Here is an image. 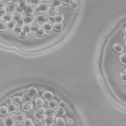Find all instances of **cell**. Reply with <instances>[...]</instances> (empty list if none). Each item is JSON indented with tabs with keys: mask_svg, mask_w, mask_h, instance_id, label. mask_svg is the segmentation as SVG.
I'll return each mask as SVG.
<instances>
[{
	"mask_svg": "<svg viewBox=\"0 0 126 126\" xmlns=\"http://www.w3.org/2000/svg\"><path fill=\"white\" fill-rule=\"evenodd\" d=\"M36 10L34 5L28 3L23 9V11L25 15H33Z\"/></svg>",
	"mask_w": 126,
	"mask_h": 126,
	"instance_id": "cell-1",
	"label": "cell"
},
{
	"mask_svg": "<svg viewBox=\"0 0 126 126\" xmlns=\"http://www.w3.org/2000/svg\"><path fill=\"white\" fill-rule=\"evenodd\" d=\"M47 16L50 18L55 17L59 13V9L55 6H50L47 11Z\"/></svg>",
	"mask_w": 126,
	"mask_h": 126,
	"instance_id": "cell-2",
	"label": "cell"
},
{
	"mask_svg": "<svg viewBox=\"0 0 126 126\" xmlns=\"http://www.w3.org/2000/svg\"><path fill=\"white\" fill-rule=\"evenodd\" d=\"M32 106L33 104L32 102L28 100H25L22 102L20 108L22 111L27 112L30 111L32 109Z\"/></svg>",
	"mask_w": 126,
	"mask_h": 126,
	"instance_id": "cell-3",
	"label": "cell"
},
{
	"mask_svg": "<svg viewBox=\"0 0 126 126\" xmlns=\"http://www.w3.org/2000/svg\"><path fill=\"white\" fill-rule=\"evenodd\" d=\"M3 123L5 126H14L16 124V120L11 116H7L4 118Z\"/></svg>",
	"mask_w": 126,
	"mask_h": 126,
	"instance_id": "cell-4",
	"label": "cell"
},
{
	"mask_svg": "<svg viewBox=\"0 0 126 126\" xmlns=\"http://www.w3.org/2000/svg\"><path fill=\"white\" fill-rule=\"evenodd\" d=\"M46 109L43 106L37 109V110L34 112V116L35 118L38 119L44 117L46 115Z\"/></svg>",
	"mask_w": 126,
	"mask_h": 126,
	"instance_id": "cell-5",
	"label": "cell"
},
{
	"mask_svg": "<svg viewBox=\"0 0 126 126\" xmlns=\"http://www.w3.org/2000/svg\"><path fill=\"white\" fill-rule=\"evenodd\" d=\"M49 3L48 2H42L38 4L36 7V9L41 12H45L49 7Z\"/></svg>",
	"mask_w": 126,
	"mask_h": 126,
	"instance_id": "cell-6",
	"label": "cell"
},
{
	"mask_svg": "<svg viewBox=\"0 0 126 126\" xmlns=\"http://www.w3.org/2000/svg\"><path fill=\"white\" fill-rule=\"evenodd\" d=\"M5 9L7 11L10 12H15L17 9V4L15 2H11L8 3L7 5H6Z\"/></svg>",
	"mask_w": 126,
	"mask_h": 126,
	"instance_id": "cell-7",
	"label": "cell"
},
{
	"mask_svg": "<svg viewBox=\"0 0 126 126\" xmlns=\"http://www.w3.org/2000/svg\"><path fill=\"white\" fill-rule=\"evenodd\" d=\"M43 98L47 101H50V100L52 99L54 97V94L49 91H45L43 92V93L42 94Z\"/></svg>",
	"mask_w": 126,
	"mask_h": 126,
	"instance_id": "cell-8",
	"label": "cell"
},
{
	"mask_svg": "<svg viewBox=\"0 0 126 126\" xmlns=\"http://www.w3.org/2000/svg\"><path fill=\"white\" fill-rule=\"evenodd\" d=\"M28 94H29V95L31 96L32 98L33 99L38 94V92L37 89L34 87V86H31L30 87L28 90L27 91Z\"/></svg>",
	"mask_w": 126,
	"mask_h": 126,
	"instance_id": "cell-9",
	"label": "cell"
},
{
	"mask_svg": "<svg viewBox=\"0 0 126 126\" xmlns=\"http://www.w3.org/2000/svg\"><path fill=\"white\" fill-rule=\"evenodd\" d=\"M113 50L118 54H121L124 51V46L122 44L119 42L115 43L113 45Z\"/></svg>",
	"mask_w": 126,
	"mask_h": 126,
	"instance_id": "cell-10",
	"label": "cell"
},
{
	"mask_svg": "<svg viewBox=\"0 0 126 126\" xmlns=\"http://www.w3.org/2000/svg\"><path fill=\"white\" fill-rule=\"evenodd\" d=\"M36 19L39 23H43L48 21V17L47 15L44 13H39L36 16Z\"/></svg>",
	"mask_w": 126,
	"mask_h": 126,
	"instance_id": "cell-11",
	"label": "cell"
},
{
	"mask_svg": "<svg viewBox=\"0 0 126 126\" xmlns=\"http://www.w3.org/2000/svg\"><path fill=\"white\" fill-rule=\"evenodd\" d=\"M34 125L35 126H47V123L45 120V117L38 118L35 120Z\"/></svg>",
	"mask_w": 126,
	"mask_h": 126,
	"instance_id": "cell-12",
	"label": "cell"
},
{
	"mask_svg": "<svg viewBox=\"0 0 126 126\" xmlns=\"http://www.w3.org/2000/svg\"><path fill=\"white\" fill-rule=\"evenodd\" d=\"M44 102L43 99L40 97H37L34 99V104H35V107L38 109L39 108H41L43 106Z\"/></svg>",
	"mask_w": 126,
	"mask_h": 126,
	"instance_id": "cell-13",
	"label": "cell"
},
{
	"mask_svg": "<svg viewBox=\"0 0 126 126\" xmlns=\"http://www.w3.org/2000/svg\"><path fill=\"white\" fill-rule=\"evenodd\" d=\"M42 26L47 32H51L53 29V24L49 21H47L43 23Z\"/></svg>",
	"mask_w": 126,
	"mask_h": 126,
	"instance_id": "cell-14",
	"label": "cell"
},
{
	"mask_svg": "<svg viewBox=\"0 0 126 126\" xmlns=\"http://www.w3.org/2000/svg\"><path fill=\"white\" fill-rule=\"evenodd\" d=\"M53 29L57 32L61 31L63 28V22H55L53 23Z\"/></svg>",
	"mask_w": 126,
	"mask_h": 126,
	"instance_id": "cell-15",
	"label": "cell"
},
{
	"mask_svg": "<svg viewBox=\"0 0 126 126\" xmlns=\"http://www.w3.org/2000/svg\"><path fill=\"white\" fill-rule=\"evenodd\" d=\"M17 3V8L20 11L23 10L25 6L28 4L27 0H19Z\"/></svg>",
	"mask_w": 126,
	"mask_h": 126,
	"instance_id": "cell-16",
	"label": "cell"
},
{
	"mask_svg": "<svg viewBox=\"0 0 126 126\" xmlns=\"http://www.w3.org/2000/svg\"><path fill=\"white\" fill-rule=\"evenodd\" d=\"M35 17L33 15H25L24 17L25 23L26 24L32 23L35 20Z\"/></svg>",
	"mask_w": 126,
	"mask_h": 126,
	"instance_id": "cell-17",
	"label": "cell"
},
{
	"mask_svg": "<svg viewBox=\"0 0 126 126\" xmlns=\"http://www.w3.org/2000/svg\"><path fill=\"white\" fill-rule=\"evenodd\" d=\"M16 119L19 123H22L26 119V115L23 113H18L16 115Z\"/></svg>",
	"mask_w": 126,
	"mask_h": 126,
	"instance_id": "cell-18",
	"label": "cell"
},
{
	"mask_svg": "<svg viewBox=\"0 0 126 126\" xmlns=\"http://www.w3.org/2000/svg\"><path fill=\"white\" fill-rule=\"evenodd\" d=\"M9 113V110L8 107L4 105L1 106L0 107V115L2 116H4Z\"/></svg>",
	"mask_w": 126,
	"mask_h": 126,
	"instance_id": "cell-19",
	"label": "cell"
},
{
	"mask_svg": "<svg viewBox=\"0 0 126 126\" xmlns=\"http://www.w3.org/2000/svg\"><path fill=\"white\" fill-rule=\"evenodd\" d=\"M3 19L6 22H10L13 19V15L10 12H6L3 16Z\"/></svg>",
	"mask_w": 126,
	"mask_h": 126,
	"instance_id": "cell-20",
	"label": "cell"
},
{
	"mask_svg": "<svg viewBox=\"0 0 126 126\" xmlns=\"http://www.w3.org/2000/svg\"><path fill=\"white\" fill-rule=\"evenodd\" d=\"M56 124L58 126H65V122L64 119L61 117H59L56 118Z\"/></svg>",
	"mask_w": 126,
	"mask_h": 126,
	"instance_id": "cell-21",
	"label": "cell"
},
{
	"mask_svg": "<svg viewBox=\"0 0 126 126\" xmlns=\"http://www.w3.org/2000/svg\"><path fill=\"white\" fill-rule=\"evenodd\" d=\"M58 104V102L57 101V100L55 99H52L51 100H50V101H49L48 105V106L52 108L55 109L56 108Z\"/></svg>",
	"mask_w": 126,
	"mask_h": 126,
	"instance_id": "cell-22",
	"label": "cell"
},
{
	"mask_svg": "<svg viewBox=\"0 0 126 126\" xmlns=\"http://www.w3.org/2000/svg\"><path fill=\"white\" fill-rule=\"evenodd\" d=\"M7 24L4 20H0V32L4 31L8 29Z\"/></svg>",
	"mask_w": 126,
	"mask_h": 126,
	"instance_id": "cell-23",
	"label": "cell"
},
{
	"mask_svg": "<svg viewBox=\"0 0 126 126\" xmlns=\"http://www.w3.org/2000/svg\"><path fill=\"white\" fill-rule=\"evenodd\" d=\"M56 118V116L55 115H53L51 116H46L45 117V120L46 121L47 123V125H51V124L53 123L55 119Z\"/></svg>",
	"mask_w": 126,
	"mask_h": 126,
	"instance_id": "cell-24",
	"label": "cell"
},
{
	"mask_svg": "<svg viewBox=\"0 0 126 126\" xmlns=\"http://www.w3.org/2000/svg\"><path fill=\"white\" fill-rule=\"evenodd\" d=\"M69 6L73 9H75L77 8L79 6V2L77 0H71L69 3Z\"/></svg>",
	"mask_w": 126,
	"mask_h": 126,
	"instance_id": "cell-25",
	"label": "cell"
},
{
	"mask_svg": "<svg viewBox=\"0 0 126 126\" xmlns=\"http://www.w3.org/2000/svg\"><path fill=\"white\" fill-rule=\"evenodd\" d=\"M45 33H46L45 30L44 29L43 27H40L38 30L35 32V33L37 36H39L44 35L45 34Z\"/></svg>",
	"mask_w": 126,
	"mask_h": 126,
	"instance_id": "cell-26",
	"label": "cell"
},
{
	"mask_svg": "<svg viewBox=\"0 0 126 126\" xmlns=\"http://www.w3.org/2000/svg\"><path fill=\"white\" fill-rule=\"evenodd\" d=\"M64 20V16L61 13H58L55 17V20L57 22H62Z\"/></svg>",
	"mask_w": 126,
	"mask_h": 126,
	"instance_id": "cell-27",
	"label": "cell"
},
{
	"mask_svg": "<svg viewBox=\"0 0 126 126\" xmlns=\"http://www.w3.org/2000/svg\"><path fill=\"white\" fill-rule=\"evenodd\" d=\"M22 98L25 100H28V101H31V102H32V101L33 100V98L31 97V96L29 95V94H28L27 91L24 92L23 94Z\"/></svg>",
	"mask_w": 126,
	"mask_h": 126,
	"instance_id": "cell-28",
	"label": "cell"
},
{
	"mask_svg": "<svg viewBox=\"0 0 126 126\" xmlns=\"http://www.w3.org/2000/svg\"><path fill=\"white\" fill-rule=\"evenodd\" d=\"M56 113L57 115L59 116H62L65 114V109L63 108H61L60 107H58L57 109L56 110Z\"/></svg>",
	"mask_w": 126,
	"mask_h": 126,
	"instance_id": "cell-29",
	"label": "cell"
},
{
	"mask_svg": "<svg viewBox=\"0 0 126 126\" xmlns=\"http://www.w3.org/2000/svg\"><path fill=\"white\" fill-rule=\"evenodd\" d=\"M22 30L25 31L28 33H30L31 30V25L30 24H25L22 26Z\"/></svg>",
	"mask_w": 126,
	"mask_h": 126,
	"instance_id": "cell-30",
	"label": "cell"
},
{
	"mask_svg": "<svg viewBox=\"0 0 126 126\" xmlns=\"http://www.w3.org/2000/svg\"><path fill=\"white\" fill-rule=\"evenodd\" d=\"M13 99L14 102L17 105H19V104L22 103L23 101V98L18 95L14 96V97L13 98Z\"/></svg>",
	"mask_w": 126,
	"mask_h": 126,
	"instance_id": "cell-31",
	"label": "cell"
},
{
	"mask_svg": "<svg viewBox=\"0 0 126 126\" xmlns=\"http://www.w3.org/2000/svg\"><path fill=\"white\" fill-rule=\"evenodd\" d=\"M56 110L53 108H48L46 110V115L45 116H51V115H54L56 113Z\"/></svg>",
	"mask_w": 126,
	"mask_h": 126,
	"instance_id": "cell-32",
	"label": "cell"
},
{
	"mask_svg": "<svg viewBox=\"0 0 126 126\" xmlns=\"http://www.w3.org/2000/svg\"><path fill=\"white\" fill-rule=\"evenodd\" d=\"M119 60L123 64H126V53H122L119 56Z\"/></svg>",
	"mask_w": 126,
	"mask_h": 126,
	"instance_id": "cell-33",
	"label": "cell"
},
{
	"mask_svg": "<svg viewBox=\"0 0 126 126\" xmlns=\"http://www.w3.org/2000/svg\"><path fill=\"white\" fill-rule=\"evenodd\" d=\"M8 110L9 111H10V112H12V113H15L17 111V106L15 104H12L10 105H9L8 106Z\"/></svg>",
	"mask_w": 126,
	"mask_h": 126,
	"instance_id": "cell-34",
	"label": "cell"
},
{
	"mask_svg": "<svg viewBox=\"0 0 126 126\" xmlns=\"http://www.w3.org/2000/svg\"><path fill=\"white\" fill-rule=\"evenodd\" d=\"M52 2L54 6H55L57 7H60L63 4L62 0H52Z\"/></svg>",
	"mask_w": 126,
	"mask_h": 126,
	"instance_id": "cell-35",
	"label": "cell"
},
{
	"mask_svg": "<svg viewBox=\"0 0 126 126\" xmlns=\"http://www.w3.org/2000/svg\"><path fill=\"white\" fill-rule=\"evenodd\" d=\"M27 2L29 4H32L33 5H37L41 2L43 0H27Z\"/></svg>",
	"mask_w": 126,
	"mask_h": 126,
	"instance_id": "cell-36",
	"label": "cell"
},
{
	"mask_svg": "<svg viewBox=\"0 0 126 126\" xmlns=\"http://www.w3.org/2000/svg\"><path fill=\"white\" fill-rule=\"evenodd\" d=\"M24 122V126H29V125L33 124L32 119L30 118V117H28V118L25 119Z\"/></svg>",
	"mask_w": 126,
	"mask_h": 126,
	"instance_id": "cell-37",
	"label": "cell"
},
{
	"mask_svg": "<svg viewBox=\"0 0 126 126\" xmlns=\"http://www.w3.org/2000/svg\"><path fill=\"white\" fill-rule=\"evenodd\" d=\"M120 77L123 81L126 82V69L120 73Z\"/></svg>",
	"mask_w": 126,
	"mask_h": 126,
	"instance_id": "cell-38",
	"label": "cell"
},
{
	"mask_svg": "<svg viewBox=\"0 0 126 126\" xmlns=\"http://www.w3.org/2000/svg\"><path fill=\"white\" fill-rule=\"evenodd\" d=\"M23 17L22 14L20 12H17L13 15V19L15 21H17L20 18Z\"/></svg>",
	"mask_w": 126,
	"mask_h": 126,
	"instance_id": "cell-39",
	"label": "cell"
},
{
	"mask_svg": "<svg viewBox=\"0 0 126 126\" xmlns=\"http://www.w3.org/2000/svg\"><path fill=\"white\" fill-rule=\"evenodd\" d=\"M39 25L37 24H32L31 25V30L32 32H35L39 28Z\"/></svg>",
	"mask_w": 126,
	"mask_h": 126,
	"instance_id": "cell-40",
	"label": "cell"
},
{
	"mask_svg": "<svg viewBox=\"0 0 126 126\" xmlns=\"http://www.w3.org/2000/svg\"><path fill=\"white\" fill-rule=\"evenodd\" d=\"M65 120L67 124L70 126H72L74 123V120L72 118L68 116H66L65 117Z\"/></svg>",
	"mask_w": 126,
	"mask_h": 126,
	"instance_id": "cell-41",
	"label": "cell"
},
{
	"mask_svg": "<svg viewBox=\"0 0 126 126\" xmlns=\"http://www.w3.org/2000/svg\"><path fill=\"white\" fill-rule=\"evenodd\" d=\"M13 30L15 32L17 33H19L22 31V26H19V25L16 26L13 29Z\"/></svg>",
	"mask_w": 126,
	"mask_h": 126,
	"instance_id": "cell-42",
	"label": "cell"
},
{
	"mask_svg": "<svg viewBox=\"0 0 126 126\" xmlns=\"http://www.w3.org/2000/svg\"><path fill=\"white\" fill-rule=\"evenodd\" d=\"M7 25H8V28L9 29H13L14 27L16 26V23L14 21H11L8 23Z\"/></svg>",
	"mask_w": 126,
	"mask_h": 126,
	"instance_id": "cell-43",
	"label": "cell"
},
{
	"mask_svg": "<svg viewBox=\"0 0 126 126\" xmlns=\"http://www.w3.org/2000/svg\"><path fill=\"white\" fill-rule=\"evenodd\" d=\"M29 33L27 32H25V31L22 30L19 33V36L21 37V38H25L28 36Z\"/></svg>",
	"mask_w": 126,
	"mask_h": 126,
	"instance_id": "cell-44",
	"label": "cell"
},
{
	"mask_svg": "<svg viewBox=\"0 0 126 126\" xmlns=\"http://www.w3.org/2000/svg\"><path fill=\"white\" fill-rule=\"evenodd\" d=\"M13 98H12L11 97H8L6 98V100H5V103L7 105L9 106L12 104H13Z\"/></svg>",
	"mask_w": 126,
	"mask_h": 126,
	"instance_id": "cell-45",
	"label": "cell"
},
{
	"mask_svg": "<svg viewBox=\"0 0 126 126\" xmlns=\"http://www.w3.org/2000/svg\"><path fill=\"white\" fill-rule=\"evenodd\" d=\"M58 107H60L63 108L65 109L66 108V104L63 101H60L59 102V103L58 104Z\"/></svg>",
	"mask_w": 126,
	"mask_h": 126,
	"instance_id": "cell-46",
	"label": "cell"
},
{
	"mask_svg": "<svg viewBox=\"0 0 126 126\" xmlns=\"http://www.w3.org/2000/svg\"><path fill=\"white\" fill-rule=\"evenodd\" d=\"M16 23L19 26H23L25 24V21H24V18L22 17L21 18H20L17 21H16Z\"/></svg>",
	"mask_w": 126,
	"mask_h": 126,
	"instance_id": "cell-47",
	"label": "cell"
},
{
	"mask_svg": "<svg viewBox=\"0 0 126 126\" xmlns=\"http://www.w3.org/2000/svg\"><path fill=\"white\" fill-rule=\"evenodd\" d=\"M6 13V10L5 8L0 9V18H3L4 15Z\"/></svg>",
	"mask_w": 126,
	"mask_h": 126,
	"instance_id": "cell-48",
	"label": "cell"
},
{
	"mask_svg": "<svg viewBox=\"0 0 126 126\" xmlns=\"http://www.w3.org/2000/svg\"><path fill=\"white\" fill-rule=\"evenodd\" d=\"M6 6V4L4 2L2 1H0V9L3 8H5Z\"/></svg>",
	"mask_w": 126,
	"mask_h": 126,
	"instance_id": "cell-49",
	"label": "cell"
},
{
	"mask_svg": "<svg viewBox=\"0 0 126 126\" xmlns=\"http://www.w3.org/2000/svg\"><path fill=\"white\" fill-rule=\"evenodd\" d=\"M62 2L65 4H69L71 0H62Z\"/></svg>",
	"mask_w": 126,
	"mask_h": 126,
	"instance_id": "cell-50",
	"label": "cell"
},
{
	"mask_svg": "<svg viewBox=\"0 0 126 126\" xmlns=\"http://www.w3.org/2000/svg\"><path fill=\"white\" fill-rule=\"evenodd\" d=\"M49 126H58L57 125V124H55V123H53L51 124V125H50Z\"/></svg>",
	"mask_w": 126,
	"mask_h": 126,
	"instance_id": "cell-51",
	"label": "cell"
},
{
	"mask_svg": "<svg viewBox=\"0 0 126 126\" xmlns=\"http://www.w3.org/2000/svg\"><path fill=\"white\" fill-rule=\"evenodd\" d=\"M124 41L125 42V45L126 46V35H125L124 36Z\"/></svg>",
	"mask_w": 126,
	"mask_h": 126,
	"instance_id": "cell-52",
	"label": "cell"
},
{
	"mask_svg": "<svg viewBox=\"0 0 126 126\" xmlns=\"http://www.w3.org/2000/svg\"><path fill=\"white\" fill-rule=\"evenodd\" d=\"M12 0V1H13V2H16V3H17L19 0Z\"/></svg>",
	"mask_w": 126,
	"mask_h": 126,
	"instance_id": "cell-53",
	"label": "cell"
},
{
	"mask_svg": "<svg viewBox=\"0 0 126 126\" xmlns=\"http://www.w3.org/2000/svg\"><path fill=\"white\" fill-rule=\"evenodd\" d=\"M124 31L126 33V26L124 27Z\"/></svg>",
	"mask_w": 126,
	"mask_h": 126,
	"instance_id": "cell-54",
	"label": "cell"
},
{
	"mask_svg": "<svg viewBox=\"0 0 126 126\" xmlns=\"http://www.w3.org/2000/svg\"><path fill=\"white\" fill-rule=\"evenodd\" d=\"M29 126H35L34 125V124H31V125H29Z\"/></svg>",
	"mask_w": 126,
	"mask_h": 126,
	"instance_id": "cell-55",
	"label": "cell"
},
{
	"mask_svg": "<svg viewBox=\"0 0 126 126\" xmlns=\"http://www.w3.org/2000/svg\"><path fill=\"white\" fill-rule=\"evenodd\" d=\"M17 126H23V125H17Z\"/></svg>",
	"mask_w": 126,
	"mask_h": 126,
	"instance_id": "cell-56",
	"label": "cell"
},
{
	"mask_svg": "<svg viewBox=\"0 0 126 126\" xmlns=\"http://www.w3.org/2000/svg\"><path fill=\"white\" fill-rule=\"evenodd\" d=\"M125 94H126V91H125Z\"/></svg>",
	"mask_w": 126,
	"mask_h": 126,
	"instance_id": "cell-57",
	"label": "cell"
},
{
	"mask_svg": "<svg viewBox=\"0 0 126 126\" xmlns=\"http://www.w3.org/2000/svg\"></svg>",
	"mask_w": 126,
	"mask_h": 126,
	"instance_id": "cell-58",
	"label": "cell"
},
{
	"mask_svg": "<svg viewBox=\"0 0 126 126\" xmlns=\"http://www.w3.org/2000/svg\"></svg>",
	"mask_w": 126,
	"mask_h": 126,
	"instance_id": "cell-59",
	"label": "cell"
}]
</instances>
